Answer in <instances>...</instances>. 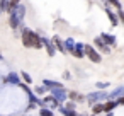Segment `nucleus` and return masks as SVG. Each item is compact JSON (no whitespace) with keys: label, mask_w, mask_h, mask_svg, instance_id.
Here are the masks:
<instances>
[{"label":"nucleus","mask_w":124,"mask_h":116,"mask_svg":"<svg viewBox=\"0 0 124 116\" xmlns=\"http://www.w3.org/2000/svg\"><path fill=\"white\" fill-rule=\"evenodd\" d=\"M22 45L26 48H36V50H41L43 48V43H41V36L34 31H29V29H22Z\"/></svg>","instance_id":"nucleus-1"},{"label":"nucleus","mask_w":124,"mask_h":116,"mask_svg":"<svg viewBox=\"0 0 124 116\" xmlns=\"http://www.w3.org/2000/svg\"><path fill=\"white\" fill-rule=\"evenodd\" d=\"M24 12H26V7H24V5H17V7L10 12V19H9V22H10V27H12L14 31L21 26V21L24 19Z\"/></svg>","instance_id":"nucleus-2"},{"label":"nucleus","mask_w":124,"mask_h":116,"mask_svg":"<svg viewBox=\"0 0 124 116\" xmlns=\"http://www.w3.org/2000/svg\"><path fill=\"white\" fill-rule=\"evenodd\" d=\"M83 50H85V53H87V56L90 58V62H93V63H100L102 62V56H100V53L99 51H95L90 45H85L83 46Z\"/></svg>","instance_id":"nucleus-3"},{"label":"nucleus","mask_w":124,"mask_h":116,"mask_svg":"<svg viewBox=\"0 0 124 116\" xmlns=\"http://www.w3.org/2000/svg\"><path fill=\"white\" fill-rule=\"evenodd\" d=\"M51 94H53V97H54L58 102H63V101H66V99H68V96H66V90H65L63 87L51 89Z\"/></svg>","instance_id":"nucleus-4"},{"label":"nucleus","mask_w":124,"mask_h":116,"mask_svg":"<svg viewBox=\"0 0 124 116\" xmlns=\"http://www.w3.org/2000/svg\"><path fill=\"white\" fill-rule=\"evenodd\" d=\"M100 99H107V92H92V94H88V97H87V101H88L90 104H95V102L100 101Z\"/></svg>","instance_id":"nucleus-5"},{"label":"nucleus","mask_w":124,"mask_h":116,"mask_svg":"<svg viewBox=\"0 0 124 116\" xmlns=\"http://www.w3.org/2000/svg\"><path fill=\"white\" fill-rule=\"evenodd\" d=\"M83 43H77L75 45V48H73V51H71V55L75 56V58H83L85 56V50H83Z\"/></svg>","instance_id":"nucleus-6"},{"label":"nucleus","mask_w":124,"mask_h":116,"mask_svg":"<svg viewBox=\"0 0 124 116\" xmlns=\"http://www.w3.org/2000/svg\"><path fill=\"white\" fill-rule=\"evenodd\" d=\"M117 106H119V104H117L114 99H110L109 102H105V104L102 106V111H104V113H112V111H114Z\"/></svg>","instance_id":"nucleus-7"},{"label":"nucleus","mask_w":124,"mask_h":116,"mask_svg":"<svg viewBox=\"0 0 124 116\" xmlns=\"http://www.w3.org/2000/svg\"><path fill=\"white\" fill-rule=\"evenodd\" d=\"M5 82H7V84H21V77H19L16 72H10V73L5 77Z\"/></svg>","instance_id":"nucleus-8"},{"label":"nucleus","mask_w":124,"mask_h":116,"mask_svg":"<svg viewBox=\"0 0 124 116\" xmlns=\"http://www.w3.org/2000/svg\"><path fill=\"white\" fill-rule=\"evenodd\" d=\"M100 39H104V43L105 45H110V46H116V36H112V34H100Z\"/></svg>","instance_id":"nucleus-9"},{"label":"nucleus","mask_w":124,"mask_h":116,"mask_svg":"<svg viewBox=\"0 0 124 116\" xmlns=\"http://www.w3.org/2000/svg\"><path fill=\"white\" fill-rule=\"evenodd\" d=\"M41 43L46 46V50H48L49 56H54V53H56V51H54V46H53V43H51V41H48L46 38H41Z\"/></svg>","instance_id":"nucleus-10"},{"label":"nucleus","mask_w":124,"mask_h":116,"mask_svg":"<svg viewBox=\"0 0 124 116\" xmlns=\"http://www.w3.org/2000/svg\"><path fill=\"white\" fill-rule=\"evenodd\" d=\"M66 96L70 97V101H78V102L85 101V97H83L82 94H78L77 90H70V92H66Z\"/></svg>","instance_id":"nucleus-11"},{"label":"nucleus","mask_w":124,"mask_h":116,"mask_svg":"<svg viewBox=\"0 0 124 116\" xmlns=\"http://www.w3.org/2000/svg\"><path fill=\"white\" fill-rule=\"evenodd\" d=\"M93 43H95V46H97V48H100L104 53H109V51H110V50H109V46H105V43H104L100 38H95V39H93Z\"/></svg>","instance_id":"nucleus-12"},{"label":"nucleus","mask_w":124,"mask_h":116,"mask_svg":"<svg viewBox=\"0 0 124 116\" xmlns=\"http://www.w3.org/2000/svg\"><path fill=\"white\" fill-rule=\"evenodd\" d=\"M51 43H53V45H54V46H56V48L61 51V53H66V51H65V46H63V41H61L58 36H54V38L51 39Z\"/></svg>","instance_id":"nucleus-13"},{"label":"nucleus","mask_w":124,"mask_h":116,"mask_svg":"<svg viewBox=\"0 0 124 116\" xmlns=\"http://www.w3.org/2000/svg\"><path fill=\"white\" fill-rule=\"evenodd\" d=\"M19 4H21V0H9V4H7V9H5V12H7V14H10V12H12V10H14V9L19 5Z\"/></svg>","instance_id":"nucleus-14"},{"label":"nucleus","mask_w":124,"mask_h":116,"mask_svg":"<svg viewBox=\"0 0 124 116\" xmlns=\"http://www.w3.org/2000/svg\"><path fill=\"white\" fill-rule=\"evenodd\" d=\"M63 46H65V51H70V53H71V51H73V48H75V39L68 38V39L65 41V45H63Z\"/></svg>","instance_id":"nucleus-15"},{"label":"nucleus","mask_w":124,"mask_h":116,"mask_svg":"<svg viewBox=\"0 0 124 116\" xmlns=\"http://www.w3.org/2000/svg\"><path fill=\"white\" fill-rule=\"evenodd\" d=\"M60 113L63 114V116H78L77 113H75V109H66V107H60Z\"/></svg>","instance_id":"nucleus-16"},{"label":"nucleus","mask_w":124,"mask_h":116,"mask_svg":"<svg viewBox=\"0 0 124 116\" xmlns=\"http://www.w3.org/2000/svg\"><path fill=\"white\" fill-rule=\"evenodd\" d=\"M44 87L46 89H56V87H63V85L58 82H53V80H44Z\"/></svg>","instance_id":"nucleus-17"},{"label":"nucleus","mask_w":124,"mask_h":116,"mask_svg":"<svg viewBox=\"0 0 124 116\" xmlns=\"http://www.w3.org/2000/svg\"><path fill=\"white\" fill-rule=\"evenodd\" d=\"M92 113H93V114H99V113H104V111H102V104H99V102H95V104H92Z\"/></svg>","instance_id":"nucleus-18"},{"label":"nucleus","mask_w":124,"mask_h":116,"mask_svg":"<svg viewBox=\"0 0 124 116\" xmlns=\"http://www.w3.org/2000/svg\"><path fill=\"white\" fill-rule=\"evenodd\" d=\"M107 16H109V19L112 21V24H114V26H117V24H119V19H117V17L114 16V12H110L109 9H107Z\"/></svg>","instance_id":"nucleus-19"},{"label":"nucleus","mask_w":124,"mask_h":116,"mask_svg":"<svg viewBox=\"0 0 124 116\" xmlns=\"http://www.w3.org/2000/svg\"><path fill=\"white\" fill-rule=\"evenodd\" d=\"M39 114H41V116H53V111H51L49 107H41V109H39Z\"/></svg>","instance_id":"nucleus-20"},{"label":"nucleus","mask_w":124,"mask_h":116,"mask_svg":"<svg viewBox=\"0 0 124 116\" xmlns=\"http://www.w3.org/2000/svg\"><path fill=\"white\" fill-rule=\"evenodd\" d=\"M21 75H22V79H24V80H26L27 84H31V82H32V77H31V75H29L27 72H22Z\"/></svg>","instance_id":"nucleus-21"},{"label":"nucleus","mask_w":124,"mask_h":116,"mask_svg":"<svg viewBox=\"0 0 124 116\" xmlns=\"http://www.w3.org/2000/svg\"><path fill=\"white\" fill-rule=\"evenodd\" d=\"M7 4H9V0H0V12H5Z\"/></svg>","instance_id":"nucleus-22"},{"label":"nucleus","mask_w":124,"mask_h":116,"mask_svg":"<svg viewBox=\"0 0 124 116\" xmlns=\"http://www.w3.org/2000/svg\"><path fill=\"white\" fill-rule=\"evenodd\" d=\"M46 90H48V89H46L44 85H39V87H36V94H39V96H43Z\"/></svg>","instance_id":"nucleus-23"},{"label":"nucleus","mask_w":124,"mask_h":116,"mask_svg":"<svg viewBox=\"0 0 124 116\" xmlns=\"http://www.w3.org/2000/svg\"><path fill=\"white\" fill-rule=\"evenodd\" d=\"M109 2L114 5V7H117V9H121V2H119V0H109Z\"/></svg>","instance_id":"nucleus-24"},{"label":"nucleus","mask_w":124,"mask_h":116,"mask_svg":"<svg viewBox=\"0 0 124 116\" xmlns=\"http://www.w3.org/2000/svg\"><path fill=\"white\" fill-rule=\"evenodd\" d=\"M107 85H109L107 82H99V84H97V87H99V89H105Z\"/></svg>","instance_id":"nucleus-25"},{"label":"nucleus","mask_w":124,"mask_h":116,"mask_svg":"<svg viewBox=\"0 0 124 116\" xmlns=\"http://www.w3.org/2000/svg\"><path fill=\"white\" fill-rule=\"evenodd\" d=\"M65 107H66V109H75V102H71V101H70V102H68Z\"/></svg>","instance_id":"nucleus-26"},{"label":"nucleus","mask_w":124,"mask_h":116,"mask_svg":"<svg viewBox=\"0 0 124 116\" xmlns=\"http://www.w3.org/2000/svg\"><path fill=\"white\" fill-rule=\"evenodd\" d=\"M36 107V102H29V106H27V111H32Z\"/></svg>","instance_id":"nucleus-27"},{"label":"nucleus","mask_w":124,"mask_h":116,"mask_svg":"<svg viewBox=\"0 0 124 116\" xmlns=\"http://www.w3.org/2000/svg\"><path fill=\"white\" fill-rule=\"evenodd\" d=\"M0 60H2V55H0Z\"/></svg>","instance_id":"nucleus-28"},{"label":"nucleus","mask_w":124,"mask_h":116,"mask_svg":"<svg viewBox=\"0 0 124 116\" xmlns=\"http://www.w3.org/2000/svg\"><path fill=\"white\" fill-rule=\"evenodd\" d=\"M0 14H2V12H0Z\"/></svg>","instance_id":"nucleus-29"}]
</instances>
